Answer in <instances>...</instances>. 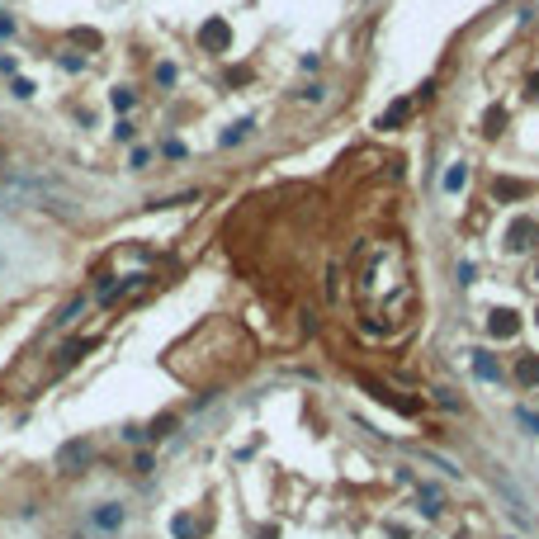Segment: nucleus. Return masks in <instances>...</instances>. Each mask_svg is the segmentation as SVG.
Returning <instances> with one entry per match:
<instances>
[{
	"label": "nucleus",
	"instance_id": "obj_1",
	"mask_svg": "<svg viewBox=\"0 0 539 539\" xmlns=\"http://www.w3.org/2000/svg\"><path fill=\"white\" fill-rule=\"evenodd\" d=\"M90 459H95V440L90 435H76V440H66V444H57V473L62 478H76V473H85L90 468Z\"/></svg>",
	"mask_w": 539,
	"mask_h": 539
},
{
	"label": "nucleus",
	"instance_id": "obj_2",
	"mask_svg": "<svg viewBox=\"0 0 539 539\" xmlns=\"http://www.w3.org/2000/svg\"><path fill=\"white\" fill-rule=\"evenodd\" d=\"M123 525H128V507H123V502H99V507H90V535H95V539L119 535Z\"/></svg>",
	"mask_w": 539,
	"mask_h": 539
},
{
	"label": "nucleus",
	"instance_id": "obj_3",
	"mask_svg": "<svg viewBox=\"0 0 539 539\" xmlns=\"http://www.w3.org/2000/svg\"><path fill=\"white\" fill-rule=\"evenodd\" d=\"M199 43H204V52H227V48H232V29H227V19H208L204 29H199Z\"/></svg>",
	"mask_w": 539,
	"mask_h": 539
},
{
	"label": "nucleus",
	"instance_id": "obj_4",
	"mask_svg": "<svg viewBox=\"0 0 539 539\" xmlns=\"http://www.w3.org/2000/svg\"><path fill=\"white\" fill-rule=\"evenodd\" d=\"M487 332L497 336V341H507V336H516V332H521V317H516L511 308H497V313L487 317Z\"/></svg>",
	"mask_w": 539,
	"mask_h": 539
},
{
	"label": "nucleus",
	"instance_id": "obj_5",
	"mask_svg": "<svg viewBox=\"0 0 539 539\" xmlns=\"http://www.w3.org/2000/svg\"><path fill=\"white\" fill-rule=\"evenodd\" d=\"M535 232H539V227H535V222H530V218H521V222H511V232H507V246H511V251H525V246H535Z\"/></svg>",
	"mask_w": 539,
	"mask_h": 539
},
{
	"label": "nucleus",
	"instance_id": "obj_6",
	"mask_svg": "<svg viewBox=\"0 0 539 539\" xmlns=\"http://www.w3.org/2000/svg\"><path fill=\"white\" fill-rule=\"evenodd\" d=\"M90 350H95V341H66V346H62V360H57V374H62V369H71V365H80Z\"/></svg>",
	"mask_w": 539,
	"mask_h": 539
},
{
	"label": "nucleus",
	"instance_id": "obj_7",
	"mask_svg": "<svg viewBox=\"0 0 539 539\" xmlns=\"http://www.w3.org/2000/svg\"><path fill=\"white\" fill-rule=\"evenodd\" d=\"M402 119H412V99H397V104H388V109H383V119H379V128H397Z\"/></svg>",
	"mask_w": 539,
	"mask_h": 539
},
{
	"label": "nucleus",
	"instance_id": "obj_8",
	"mask_svg": "<svg viewBox=\"0 0 539 539\" xmlns=\"http://www.w3.org/2000/svg\"><path fill=\"white\" fill-rule=\"evenodd\" d=\"M516 374H521V383L539 388V355H521V360H516Z\"/></svg>",
	"mask_w": 539,
	"mask_h": 539
},
{
	"label": "nucleus",
	"instance_id": "obj_9",
	"mask_svg": "<svg viewBox=\"0 0 539 539\" xmlns=\"http://www.w3.org/2000/svg\"><path fill=\"white\" fill-rule=\"evenodd\" d=\"M492 194H497V199H525V194H530V185H525V180H497V185H492Z\"/></svg>",
	"mask_w": 539,
	"mask_h": 539
},
{
	"label": "nucleus",
	"instance_id": "obj_10",
	"mask_svg": "<svg viewBox=\"0 0 539 539\" xmlns=\"http://www.w3.org/2000/svg\"><path fill=\"white\" fill-rule=\"evenodd\" d=\"M85 303H90V298H85V293H76V298L66 303V308H62V313H57L52 322H57V327H71V322H76L80 313H85Z\"/></svg>",
	"mask_w": 539,
	"mask_h": 539
},
{
	"label": "nucleus",
	"instance_id": "obj_11",
	"mask_svg": "<svg viewBox=\"0 0 539 539\" xmlns=\"http://www.w3.org/2000/svg\"><path fill=\"white\" fill-rule=\"evenodd\" d=\"M199 530H204V525L194 521V516H175V521H171V535L175 539H199Z\"/></svg>",
	"mask_w": 539,
	"mask_h": 539
},
{
	"label": "nucleus",
	"instance_id": "obj_12",
	"mask_svg": "<svg viewBox=\"0 0 539 539\" xmlns=\"http://www.w3.org/2000/svg\"><path fill=\"white\" fill-rule=\"evenodd\" d=\"M502 123H507V109H502V104H492V109H487V123H483V133L492 138V133H502Z\"/></svg>",
	"mask_w": 539,
	"mask_h": 539
},
{
	"label": "nucleus",
	"instance_id": "obj_13",
	"mask_svg": "<svg viewBox=\"0 0 539 539\" xmlns=\"http://www.w3.org/2000/svg\"><path fill=\"white\" fill-rule=\"evenodd\" d=\"M246 133H251V123H246V119H241V123H232V128H227V133H222V147H232V143H241V138H246Z\"/></svg>",
	"mask_w": 539,
	"mask_h": 539
},
{
	"label": "nucleus",
	"instance_id": "obj_14",
	"mask_svg": "<svg viewBox=\"0 0 539 539\" xmlns=\"http://www.w3.org/2000/svg\"><path fill=\"white\" fill-rule=\"evenodd\" d=\"M133 104H138V95H133L128 85H119V90H114V109H133Z\"/></svg>",
	"mask_w": 539,
	"mask_h": 539
},
{
	"label": "nucleus",
	"instance_id": "obj_15",
	"mask_svg": "<svg viewBox=\"0 0 539 539\" xmlns=\"http://www.w3.org/2000/svg\"><path fill=\"white\" fill-rule=\"evenodd\" d=\"M71 43H85V48H99V33H95V29H71Z\"/></svg>",
	"mask_w": 539,
	"mask_h": 539
},
{
	"label": "nucleus",
	"instance_id": "obj_16",
	"mask_svg": "<svg viewBox=\"0 0 539 539\" xmlns=\"http://www.w3.org/2000/svg\"><path fill=\"white\" fill-rule=\"evenodd\" d=\"M10 90H15L19 99H33V80H24V76H15L10 80Z\"/></svg>",
	"mask_w": 539,
	"mask_h": 539
},
{
	"label": "nucleus",
	"instance_id": "obj_17",
	"mask_svg": "<svg viewBox=\"0 0 539 539\" xmlns=\"http://www.w3.org/2000/svg\"><path fill=\"white\" fill-rule=\"evenodd\" d=\"M152 468H157V464H152L147 449H143V454H133V473H152Z\"/></svg>",
	"mask_w": 539,
	"mask_h": 539
},
{
	"label": "nucleus",
	"instance_id": "obj_18",
	"mask_svg": "<svg viewBox=\"0 0 539 539\" xmlns=\"http://www.w3.org/2000/svg\"><path fill=\"white\" fill-rule=\"evenodd\" d=\"M119 435H123L128 444H143V440H147V430H143V426H123V430H119Z\"/></svg>",
	"mask_w": 539,
	"mask_h": 539
},
{
	"label": "nucleus",
	"instance_id": "obj_19",
	"mask_svg": "<svg viewBox=\"0 0 539 539\" xmlns=\"http://www.w3.org/2000/svg\"><path fill=\"white\" fill-rule=\"evenodd\" d=\"M444 190H464V166H454V171L444 175Z\"/></svg>",
	"mask_w": 539,
	"mask_h": 539
},
{
	"label": "nucleus",
	"instance_id": "obj_20",
	"mask_svg": "<svg viewBox=\"0 0 539 539\" xmlns=\"http://www.w3.org/2000/svg\"><path fill=\"white\" fill-rule=\"evenodd\" d=\"M157 80H161V85H171V80H175V66L161 62V66H157Z\"/></svg>",
	"mask_w": 539,
	"mask_h": 539
},
{
	"label": "nucleus",
	"instance_id": "obj_21",
	"mask_svg": "<svg viewBox=\"0 0 539 539\" xmlns=\"http://www.w3.org/2000/svg\"><path fill=\"white\" fill-rule=\"evenodd\" d=\"M166 430H175V416H157V426H152V435H166Z\"/></svg>",
	"mask_w": 539,
	"mask_h": 539
},
{
	"label": "nucleus",
	"instance_id": "obj_22",
	"mask_svg": "<svg viewBox=\"0 0 539 539\" xmlns=\"http://www.w3.org/2000/svg\"><path fill=\"white\" fill-rule=\"evenodd\" d=\"M0 38H15V19L5 15V10H0Z\"/></svg>",
	"mask_w": 539,
	"mask_h": 539
},
{
	"label": "nucleus",
	"instance_id": "obj_23",
	"mask_svg": "<svg viewBox=\"0 0 539 539\" xmlns=\"http://www.w3.org/2000/svg\"><path fill=\"white\" fill-rule=\"evenodd\" d=\"M478 374H487V379H497V365H492L487 355H478Z\"/></svg>",
	"mask_w": 539,
	"mask_h": 539
},
{
	"label": "nucleus",
	"instance_id": "obj_24",
	"mask_svg": "<svg viewBox=\"0 0 539 539\" xmlns=\"http://www.w3.org/2000/svg\"><path fill=\"white\" fill-rule=\"evenodd\" d=\"M525 90H530V95H539V71H530V80H525Z\"/></svg>",
	"mask_w": 539,
	"mask_h": 539
},
{
	"label": "nucleus",
	"instance_id": "obj_25",
	"mask_svg": "<svg viewBox=\"0 0 539 539\" xmlns=\"http://www.w3.org/2000/svg\"><path fill=\"white\" fill-rule=\"evenodd\" d=\"M255 539H279V530H274V525H265V530H260Z\"/></svg>",
	"mask_w": 539,
	"mask_h": 539
},
{
	"label": "nucleus",
	"instance_id": "obj_26",
	"mask_svg": "<svg viewBox=\"0 0 539 539\" xmlns=\"http://www.w3.org/2000/svg\"><path fill=\"white\" fill-rule=\"evenodd\" d=\"M0 270H5V251H0Z\"/></svg>",
	"mask_w": 539,
	"mask_h": 539
},
{
	"label": "nucleus",
	"instance_id": "obj_27",
	"mask_svg": "<svg viewBox=\"0 0 539 539\" xmlns=\"http://www.w3.org/2000/svg\"><path fill=\"white\" fill-rule=\"evenodd\" d=\"M0 218H5V208H0Z\"/></svg>",
	"mask_w": 539,
	"mask_h": 539
},
{
	"label": "nucleus",
	"instance_id": "obj_28",
	"mask_svg": "<svg viewBox=\"0 0 539 539\" xmlns=\"http://www.w3.org/2000/svg\"><path fill=\"white\" fill-rule=\"evenodd\" d=\"M535 279H539V270H535Z\"/></svg>",
	"mask_w": 539,
	"mask_h": 539
}]
</instances>
